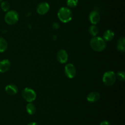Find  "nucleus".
Here are the masks:
<instances>
[{
    "mask_svg": "<svg viewBox=\"0 0 125 125\" xmlns=\"http://www.w3.org/2000/svg\"><path fill=\"white\" fill-rule=\"evenodd\" d=\"M90 47L94 51L100 52L106 49V43L103 38L99 36L93 37L90 40Z\"/></svg>",
    "mask_w": 125,
    "mask_h": 125,
    "instance_id": "1",
    "label": "nucleus"
},
{
    "mask_svg": "<svg viewBox=\"0 0 125 125\" xmlns=\"http://www.w3.org/2000/svg\"><path fill=\"white\" fill-rule=\"evenodd\" d=\"M57 17L59 20L62 23H67L72 20L73 14L70 9L67 7H62L59 9Z\"/></svg>",
    "mask_w": 125,
    "mask_h": 125,
    "instance_id": "2",
    "label": "nucleus"
},
{
    "mask_svg": "<svg viewBox=\"0 0 125 125\" xmlns=\"http://www.w3.org/2000/svg\"><path fill=\"white\" fill-rule=\"evenodd\" d=\"M18 20H19V15L18 12L14 10L9 11L4 16L5 22L9 25H15L17 23Z\"/></svg>",
    "mask_w": 125,
    "mask_h": 125,
    "instance_id": "3",
    "label": "nucleus"
},
{
    "mask_svg": "<svg viewBox=\"0 0 125 125\" xmlns=\"http://www.w3.org/2000/svg\"><path fill=\"white\" fill-rule=\"evenodd\" d=\"M117 77L116 74L112 71H109L105 72L103 76V82L106 86H112L115 83Z\"/></svg>",
    "mask_w": 125,
    "mask_h": 125,
    "instance_id": "4",
    "label": "nucleus"
},
{
    "mask_svg": "<svg viewBox=\"0 0 125 125\" xmlns=\"http://www.w3.org/2000/svg\"><path fill=\"white\" fill-rule=\"evenodd\" d=\"M22 96L28 102H32L36 99L37 94L34 89L27 87L22 91Z\"/></svg>",
    "mask_w": 125,
    "mask_h": 125,
    "instance_id": "5",
    "label": "nucleus"
},
{
    "mask_svg": "<svg viewBox=\"0 0 125 125\" xmlns=\"http://www.w3.org/2000/svg\"><path fill=\"white\" fill-rule=\"evenodd\" d=\"M64 72L65 75L69 78H73L76 75V69L73 64L68 63L65 65L64 68Z\"/></svg>",
    "mask_w": 125,
    "mask_h": 125,
    "instance_id": "6",
    "label": "nucleus"
},
{
    "mask_svg": "<svg viewBox=\"0 0 125 125\" xmlns=\"http://www.w3.org/2000/svg\"><path fill=\"white\" fill-rule=\"evenodd\" d=\"M50 9L49 4L46 2H42L38 4L37 7V12L39 15H45L48 13Z\"/></svg>",
    "mask_w": 125,
    "mask_h": 125,
    "instance_id": "7",
    "label": "nucleus"
},
{
    "mask_svg": "<svg viewBox=\"0 0 125 125\" xmlns=\"http://www.w3.org/2000/svg\"><path fill=\"white\" fill-rule=\"evenodd\" d=\"M57 60L60 63H66L68 60V55L67 51L63 49L60 50L57 53Z\"/></svg>",
    "mask_w": 125,
    "mask_h": 125,
    "instance_id": "8",
    "label": "nucleus"
},
{
    "mask_svg": "<svg viewBox=\"0 0 125 125\" xmlns=\"http://www.w3.org/2000/svg\"><path fill=\"white\" fill-rule=\"evenodd\" d=\"M89 19L92 24L96 25V24H98L101 20V16L98 12L96 11H93L89 14Z\"/></svg>",
    "mask_w": 125,
    "mask_h": 125,
    "instance_id": "9",
    "label": "nucleus"
},
{
    "mask_svg": "<svg viewBox=\"0 0 125 125\" xmlns=\"http://www.w3.org/2000/svg\"><path fill=\"white\" fill-rule=\"evenodd\" d=\"M101 98V95L98 92L96 91H92L90 92L88 94L87 96V99L89 102H96L98 101Z\"/></svg>",
    "mask_w": 125,
    "mask_h": 125,
    "instance_id": "10",
    "label": "nucleus"
},
{
    "mask_svg": "<svg viewBox=\"0 0 125 125\" xmlns=\"http://www.w3.org/2000/svg\"><path fill=\"white\" fill-rule=\"evenodd\" d=\"M11 63L10 61L7 59L2 60L0 61V72L1 73H5L9 70L10 67Z\"/></svg>",
    "mask_w": 125,
    "mask_h": 125,
    "instance_id": "11",
    "label": "nucleus"
},
{
    "mask_svg": "<svg viewBox=\"0 0 125 125\" xmlns=\"http://www.w3.org/2000/svg\"><path fill=\"white\" fill-rule=\"evenodd\" d=\"M6 92L9 95H15L18 91V88L17 85L14 84H9L7 85L5 88Z\"/></svg>",
    "mask_w": 125,
    "mask_h": 125,
    "instance_id": "12",
    "label": "nucleus"
},
{
    "mask_svg": "<svg viewBox=\"0 0 125 125\" xmlns=\"http://www.w3.org/2000/svg\"><path fill=\"white\" fill-rule=\"evenodd\" d=\"M115 36V33L111 29H107L104 33L103 39L105 41H111L114 39Z\"/></svg>",
    "mask_w": 125,
    "mask_h": 125,
    "instance_id": "13",
    "label": "nucleus"
},
{
    "mask_svg": "<svg viewBox=\"0 0 125 125\" xmlns=\"http://www.w3.org/2000/svg\"><path fill=\"white\" fill-rule=\"evenodd\" d=\"M117 50L119 51H125V37H122L118 39L117 44Z\"/></svg>",
    "mask_w": 125,
    "mask_h": 125,
    "instance_id": "14",
    "label": "nucleus"
},
{
    "mask_svg": "<svg viewBox=\"0 0 125 125\" xmlns=\"http://www.w3.org/2000/svg\"><path fill=\"white\" fill-rule=\"evenodd\" d=\"M26 110L27 113L29 115H34L36 112V107L33 103L28 102V104L26 107Z\"/></svg>",
    "mask_w": 125,
    "mask_h": 125,
    "instance_id": "15",
    "label": "nucleus"
},
{
    "mask_svg": "<svg viewBox=\"0 0 125 125\" xmlns=\"http://www.w3.org/2000/svg\"><path fill=\"white\" fill-rule=\"evenodd\" d=\"M8 47V43L7 40L2 37H0V52H4Z\"/></svg>",
    "mask_w": 125,
    "mask_h": 125,
    "instance_id": "16",
    "label": "nucleus"
},
{
    "mask_svg": "<svg viewBox=\"0 0 125 125\" xmlns=\"http://www.w3.org/2000/svg\"><path fill=\"white\" fill-rule=\"evenodd\" d=\"M99 31H100V29L96 25H92L89 28V33L94 37L96 36L99 33Z\"/></svg>",
    "mask_w": 125,
    "mask_h": 125,
    "instance_id": "17",
    "label": "nucleus"
},
{
    "mask_svg": "<svg viewBox=\"0 0 125 125\" xmlns=\"http://www.w3.org/2000/svg\"><path fill=\"white\" fill-rule=\"evenodd\" d=\"M1 9L4 12H8L9 11H10V4L9 2L8 1H2L1 3Z\"/></svg>",
    "mask_w": 125,
    "mask_h": 125,
    "instance_id": "18",
    "label": "nucleus"
},
{
    "mask_svg": "<svg viewBox=\"0 0 125 125\" xmlns=\"http://www.w3.org/2000/svg\"><path fill=\"white\" fill-rule=\"evenodd\" d=\"M78 4V0H67V5L69 7H76Z\"/></svg>",
    "mask_w": 125,
    "mask_h": 125,
    "instance_id": "19",
    "label": "nucleus"
},
{
    "mask_svg": "<svg viewBox=\"0 0 125 125\" xmlns=\"http://www.w3.org/2000/svg\"><path fill=\"white\" fill-rule=\"evenodd\" d=\"M116 77L117 78H118L119 80L120 81H125V74L124 71H119V72H117V74H116Z\"/></svg>",
    "mask_w": 125,
    "mask_h": 125,
    "instance_id": "20",
    "label": "nucleus"
},
{
    "mask_svg": "<svg viewBox=\"0 0 125 125\" xmlns=\"http://www.w3.org/2000/svg\"><path fill=\"white\" fill-rule=\"evenodd\" d=\"M52 27L54 29L57 30V29H58L59 28L60 25L57 22H54V23L52 24Z\"/></svg>",
    "mask_w": 125,
    "mask_h": 125,
    "instance_id": "21",
    "label": "nucleus"
},
{
    "mask_svg": "<svg viewBox=\"0 0 125 125\" xmlns=\"http://www.w3.org/2000/svg\"><path fill=\"white\" fill-rule=\"evenodd\" d=\"M100 125H111L108 121L104 120V121H103L102 122H101V123L100 124Z\"/></svg>",
    "mask_w": 125,
    "mask_h": 125,
    "instance_id": "22",
    "label": "nucleus"
},
{
    "mask_svg": "<svg viewBox=\"0 0 125 125\" xmlns=\"http://www.w3.org/2000/svg\"><path fill=\"white\" fill-rule=\"evenodd\" d=\"M28 125H39L35 122H31V123H29Z\"/></svg>",
    "mask_w": 125,
    "mask_h": 125,
    "instance_id": "23",
    "label": "nucleus"
},
{
    "mask_svg": "<svg viewBox=\"0 0 125 125\" xmlns=\"http://www.w3.org/2000/svg\"><path fill=\"white\" fill-rule=\"evenodd\" d=\"M2 1V0H0V3H1V2Z\"/></svg>",
    "mask_w": 125,
    "mask_h": 125,
    "instance_id": "24",
    "label": "nucleus"
}]
</instances>
